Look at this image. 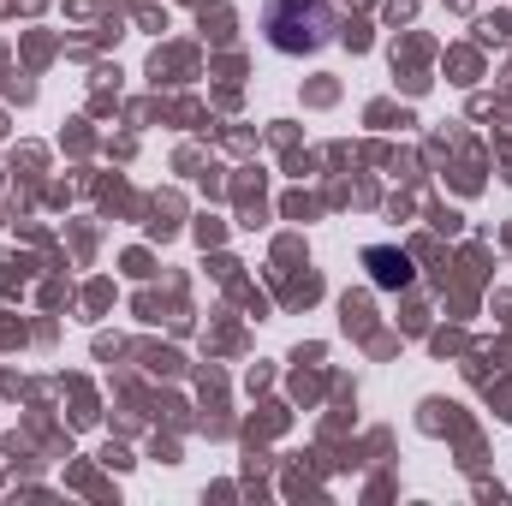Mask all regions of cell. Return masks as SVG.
<instances>
[{
    "instance_id": "cell-1",
    "label": "cell",
    "mask_w": 512,
    "mask_h": 506,
    "mask_svg": "<svg viewBox=\"0 0 512 506\" xmlns=\"http://www.w3.org/2000/svg\"><path fill=\"white\" fill-rule=\"evenodd\" d=\"M334 36V6L328 0H274L268 6V42L280 54H316Z\"/></svg>"
},
{
    "instance_id": "cell-2",
    "label": "cell",
    "mask_w": 512,
    "mask_h": 506,
    "mask_svg": "<svg viewBox=\"0 0 512 506\" xmlns=\"http://www.w3.org/2000/svg\"><path fill=\"white\" fill-rule=\"evenodd\" d=\"M370 274H376V286H411L417 280V268H411V256L405 251H370Z\"/></svg>"
}]
</instances>
